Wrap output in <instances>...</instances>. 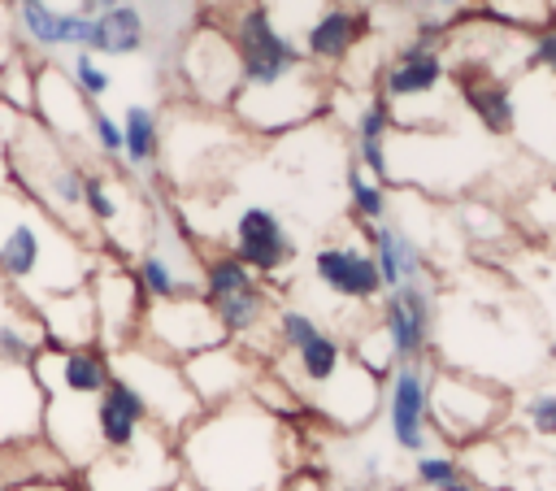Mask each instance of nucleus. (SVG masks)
Listing matches in <instances>:
<instances>
[{
  "label": "nucleus",
  "instance_id": "nucleus-25",
  "mask_svg": "<svg viewBox=\"0 0 556 491\" xmlns=\"http://www.w3.org/2000/svg\"><path fill=\"white\" fill-rule=\"evenodd\" d=\"M91 126H96V139H100L104 152H122V126H117L109 113H96Z\"/></svg>",
  "mask_w": 556,
  "mask_h": 491
},
{
  "label": "nucleus",
  "instance_id": "nucleus-28",
  "mask_svg": "<svg viewBox=\"0 0 556 491\" xmlns=\"http://www.w3.org/2000/svg\"><path fill=\"white\" fill-rule=\"evenodd\" d=\"M534 61H539V65H547V70L556 74V30H547V35L534 43Z\"/></svg>",
  "mask_w": 556,
  "mask_h": 491
},
{
  "label": "nucleus",
  "instance_id": "nucleus-22",
  "mask_svg": "<svg viewBox=\"0 0 556 491\" xmlns=\"http://www.w3.org/2000/svg\"><path fill=\"white\" fill-rule=\"evenodd\" d=\"M83 200H87V209H91L100 222H113V217H117V204L109 200V191H104L100 178H87V174H83Z\"/></svg>",
  "mask_w": 556,
  "mask_h": 491
},
{
  "label": "nucleus",
  "instance_id": "nucleus-4",
  "mask_svg": "<svg viewBox=\"0 0 556 491\" xmlns=\"http://www.w3.org/2000/svg\"><path fill=\"white\" fill-rule=\"evenodd\" d=\"M22 26L30 39H39L48 48H61V43L87 48L91 43V13H61L43 0H22Z\"/></svg>",
  "mask_w": 556,
  "mask_h": 491
},
{
  "label": "nucleus",
  "instance_id": "nucleus-20",
  "mask_svg": "<svg viewBox=\"0 0 556 491\" xmlns=\"http://www.w3.org/2000/svg\"><path fill=\"white\" fill-rule=\"evenodd\" d=\"M65 382H70L74 391H96V387L104 382L100 361H91V356H70V365H65Z\"/></svg>",
  "mask_w": 556,
  "mask_h": 491
},
{
  "label": "nucleus",
  "instance_id": "nucleus-15",
  "mask_svg": "<svg viewBox=\"0 0 556 491\" xmlns=\"http://www.w3.org/2000/svg\"><path fill=\"white\" fill-rule=\"evenodd\" d=\"M382 135H387V104H382V100H374V104H365V113H361V130H356V139H361V156H365L369 174H378V178L387 174Z\"/></svg>",
  "mask_w": 556,
  "mask_h": 491
},
{
  "label": "nucleus",
  "instance_id": "nucleus-3",
  "mask_svg": "<svg viewBox=\"0 0 556 491\" xmlns=\"http://www.w3.org/2000/svg\"><path fill=\"white\" fill-rule=\"evenodd\" d=\"M317 278L339 295H374L382 287L374 256L356 248H321L317 252Z\"/></svg>",
  "mask_w": 556,
  "mask_h": 491
},
{
  "label": "nucleus",
  "instance_id": "nucleus-23",
  "mask_svg": "<svg viewBox=\"0 0 556 491\" xmlns=\"http://www.w3.org/2000/svg\"><path fill=\"white\" fill-rule=\"evenodd\" d=\"M143 282H148V291H156V295H174V274H169V265H165L161 256H148V261H143Z\"/></svg>",
  "mask_w": 556,
  "mask_h": 491
},
{
  "label": "nucleus",
  "instance_id": "nucleus-16",
  "mask_svg": "<svg viewBox=\"0 0 556 491\" xmlns=\"http://www.w3.org/2000/svg\"><path fill=\"white\" fill-rule=\"evenodd\" d=\"M243 287H252V269L239 256H222V261L208 265V295L213 300H222L230 291H243Z\"/></svg>",
  "mask_w": 556,
  "mask_h": 491
},
{
  "label": "nucleus",
  "instance_id": "nucleus-19",
  "mask_svg": "<svg viewBox=\"0 0 556 491\" xmlns=\"http://www.w3.org/2000/svg\"><path fill=\"white\" fill-rule=\"evenodd\" d=\"M348 191H352V204H356V213L361 217H382V191H378V182H365V174H352L348 178Z\"/></svg>",
  "mask_w": 556,
  "mask_h": 491
},
{
  "label": "nucleus",
  "instance_id": "nucleus-30",
  "mask_svg": "<svg viewBox=\"0 0 556 491\" xmlns=\"http://www.w3.org/2000/svg\"><path fill=\"white\" fill-rule=\"evenodd\" d=\"M439 9H456V4H465V0H434Z\"/></svg>",
  "mask_w": 556,
  "mask_h": 491
},
{
  "label": "nucleus",
  "instance_id": "nucleus-11",
  "mask_svg": "<svg viewBox=\"0 0 556 491\" xmlns=\"http://www.w3.org/2000/svg\"><path fill=\"white\" fill-rule=\"evenodd\" d=\"M374 239H378V256H374V265H378L382 287H395V282L417 278L421 256H417V248H413V243H408L400 230H378Z\"/></svg>",
  "mask_w": 556,
  "mask_h": 491
},
{
  "label": "nucleus",
  "instance_id": "nucleus-7",
  "mask_svg": "<svg viewBox=\"0 0 556 491\" xmlns=\"http://www.w3.org/2000/svg\"><path fill=\"white\" fill-rule=\"evenodd\" d=\"M439 78H443V61H439L426 43H413V48L387 70V96H426Z\"/></svg>",
  "mask_w": 556,
  "mask_h": 491
},
{
  "label": "nucleus",
  "instance_id": "nucleus-5",
  "mask_svg": "<svg viewBox=\"0 0 556 491\" xmlns=\"http://www.w3.org/2000/svg\"><path fill=\"white\" fill-rule=\"evenodd\" d=\"M426 322H430V304H426V291L408 278V282H395V295L387 304V326H391V343L395 352H417L421 339H426Z\"/></svg>",
  "mask_w": 556,
  "mask_h": 491
},
{
  "label": "nucleus",
  "instance_id": "nucleus-21",
  "mask_svg": "<svg viewBox=\"0 0 556 491\" xmlns=\"http://www.w3.org/2000/svg\"><path fill=\"white\" fill-rule=\"evenodd\" d=\"M74 78H78V87H83L87 96H104V91H109V74H104L87 52L74 56Z\"/></svg>",
  "mask_w": 556,
  "mask_h": 491
},
{
  "label": "nucleus",
  "instance_id": "nucleus-24",
  "mask_svg": "<svg viewBox=\"0 0 556 491\" xmlns=\"http://www.w3.org/2000/svg\"><path fill=\"white\" fill-rule=\"evenodd\" d=\"M421 478L434 482V487H447V491H469V487L456 482V469L447 461H421Z\"/></svg>",
  "mask_w": 556,
  "mask_h": 491
},
{
  "label": "nucleus",
  "instance_id": "nucleus-18",
  "mask_svg": "<svg viewBox=\"0 0 556 491\" xmlns=\"http://www.w3.org/2000/svg\"><path fill=\"white\" fill-rule=\"evenodd\" d=\"M300 361H304V374L330 378V374H334V361H339V348H334V339L313 335L308 343H300Z\"/></svg>",
  "mask_w": 556,
  "mask_h": 491
},
{
  "label": "nucleus",
  "instance_id": "nucleus-14",
  "mask_svg": "<svg viewBox=\"0 0 556 491\" xmlns=\"http://www.w3.org/2000/svg\"><path fill=\"white\" fill-rule=\"evenodd\" d=\"M122 152L135 165L152 161V152H156V113L152 109H143V104L126 109V117H122Z\"/></svg>",
  "mask_w": 556,
  "mask_h": 491
},
{
  "label": "nucleus",
  "instance_id": "nucleus-9",
  "mask_svg": "<svg viewBox=\"0 0 556 491\" xmlns=\"http://www.w3.org/2000/svg\"><path fill=\"white\" fill-rule=\"evenodd\" d=\"M465 100L482 117L486 130H495V135L500 130H513V96H508L504 83H495V78H469L465 74Z\"/></svg>",
  "mask_w": 556,
  "mask_h": 491
},
{
  "label": "nucleus",
  "instance_id": "nucleus-17",
  "mask_svg": "<svg viewBox=\"0 0 556 491\" xmlns=\"http://www.w3.org/2000/svg\"><path fill=\"white\" fill-rule=\"evenodd\" d=\"M217 304V313H222V322L230 326V330H239V326H248V322H256V313H261V291L256 287H243V291H230V295H222V300H213Z\"/></svg>",
  "mask_w": 556,
  "mask_h": 491
},
{
  "label": "nucleus",
  "instance_id": "nucleus-26",
  "mask_svg": "<svg viewBox=\"0 0 556 491\" xmlns=\"http://www.w3.org/2000/svg\"><path fill=\"white\" fill-rule=\"evenodd\" d=\"M282 330H287V339H291L295 348H300V343H308V339L317 335V326H313L304 313H287V317H282Z\"/></svg>",
  "mask_w": 556,
  "mask_h": 491
},
{
  "label": "nucleus",
  "instance_id": "nucleus-12",
  "mask_svg": "<svg viewBox=\"0 0 556 491\" xmlns=\"http://www.w3.org/2000/svg\"><path fill=\"white\" fill-rule=\"evenodd\" d=\"M139 417H143V400H139L130 387H113V391L104 395V404H100V430H104V439L117 443V448L130 443Z\"/></svg>",
  "mask_w": 556,
  "mask_h": 491
},
{
  "label": "nucleus",
  "instance_id": "nucleus-13",
  "mask_svg": "<svg viewBox=\"0 0 556 491\" xmlns=\"http://www.w3.org/2000/svg\"><path fill=\"white\" fill-rule=\"evenodd\" d=\"M39 256H43V243H39V230L30 222H17L0 239V269L9 278H30L39 269Z\"/></svg>",
  "mask_w": 556,
  "mask_h": 491
},
{
  "label": "nucleus",
  "instance_id": "nucleus-29",
  "mask_svg": "<svg viewBox=\"0 0 556 491\" xmlns=\"http://www.w3.org/2000/svg\"><path fill=\"white\" fill-rule=\"evenodd\" d=\"M0 343H4V352H22V339L13 330H0Z\"/></svg>",
  "mask_w": 556,
  "mask_h": 491
},
{
  "label": "nucleus",
  "instance_id": "nucleus-10",
  "mask_svg": "<svg viewBox=\"0 0 556 491\" xmlns=\"http://www.w3.org/2000/svg\"><path fill=\"white\" fill-rule=\"evenodd\" d=\"M391 426L404 448L421 443V382L408 369L395 378V391H391Z\"/></svg>",
  "mask_w": 556,
  "mask_h": 491
},
{
  "label": "nucleus",
  "instance_id": "nucleus-2",
  "mask_svg": "<svg viewBox=\"0 0 556 491\" xmlns=\"http://www.w3.org/2000/svg\"><path fill=\"white\" fill-rule=\"evenodd\" d=\"M235 248H239V261L248 269H278L287 261V230L282 222L269 213V209H243L239 226H235Z\"/></svg>",
  "mask_w": 556,
  "mask_h": 491
},
{
  "label": "nucleus",
  "instance_id": "nucleus-6",
  "mask_svg": "<svg viewBox=\"0 0 556 491\" xmlns=\"http://www.w3.org/2000/svg\"><path fill=\"white\" fill-rule=\"evenodd\" d=\"M143 43V13L135 4H109L100 13H91V52H113V56H126Z\"/></svg>",
  "mask_w": 556,
  "mask_h": 491
},
{
  "label": "nucleus",
  "instance_id": "nucleus-8",
  "mask_svg": "<svg viewBox=\"0 0 556 491\" xmlns=\"http://www.w3.org/2000/svg\"><path fill=\"white\" fill-rule=\"evenodd\" d=\"M356 35H361V17H356V13H348V9H326V13L308 26L304 48H308L313 56H321V61H339V56L356 43Z\"/></svg>",
  "mask_w": 556,
  "mask_h": 491
},
{
  "label": "nucleus",
  "instance_id": "nucleus-27",
  "mask_svg": "<svg viewBox=\"0 0 556 491\" xmlns=\"http://www.w3.org/2000/svg\"><path fill=\"white\" fill-rule=\"evenodd\" d=\"M530 417H534L539 430L556 435V400H552V395H547V400H534V404H530Z\"/></svg>",
  "mask_w": 556,
  "mask_h": 491
},
{
  "label": "nucleus",
  "instance_id": "nucleus-31",
  "mask_svg": "<svg viewBox=\"0 0 556 491\" xmlns=\"http://www.w3.org/2000/svg\"><path fill=\"white\" fill-rule=\"evenodd\" d=\"M109 4H122V0H100V9H109Z\"/></svg>",
  "mask_w": 556,
  "mask_h": 491
},
{
  "label": "nucleus",
  "instance_id": "nucleus-1",
  "mask_svg": "<svg viewBox=\"0 0 556 491\" xmlns=\"http://www.w3.org/2000/svg\"><path fill=\"white\" fill-rule=\"evenodd\" d=\"M235 56L252 87H274L295 70V48L278 35L265 4H252L235 26Z\"/></svg>",
  "mask_w": 556,
  "mask_h": 491
}]
</instances>
